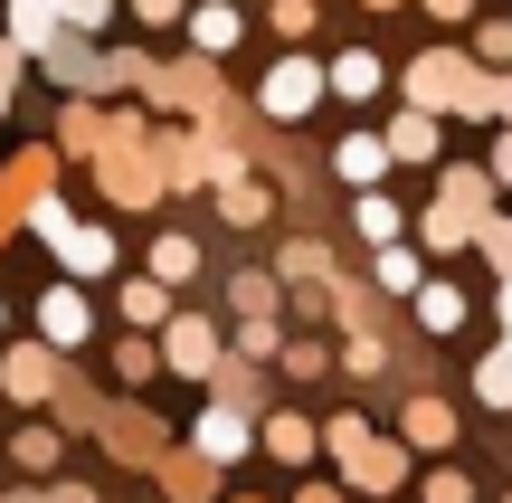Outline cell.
Instances as JSON below:
<instances>
[{
  "instance_id": "obj_1",
  "label": "cell",
  "mask_w": 512,
  "mask_h": 503,
  "mask_svg": "<svg viewBox=\"0 0 512 503\" xmlns=\"http://www.w3.org/2000/svg\"><path fill=\"white\" fill-rule=\"evenodd\" d=\"M152 105H105V143H95V190H105L114 219H143L162 209V171H152Z\"/></svg>"
},
{
  "instance_id": "obj_2",
  "label": "cell",
  "mask_w": 512,
  "mask_h": 503,
  "mask_svg": "<svg viewBox=\"0 0 512 503\" xmlns=\"http://www.w3.org/2000/svg\"><path fill=\"white\" fill-rule=\"evenodd\" d=\"M323 456L332 475H342L351 494H408V475H418V456L399 447V437H370V418H323Z\"/></svg>"
},
{
  "instance_id": "obj_3",
  "label": "cell",
  "mask_w": 512,
  "mask_h": 503,
  "mask_svg": "<svg viewBox=\"0 0 512 503\" xmlns=\"http://www.w3.org/2000/svg\"><path fill=\"white\" fill-rule=\"evenodd\" d=\"M323 57H304V48H285V57H275V67L266 76H256V95H247V114H256V124H266V133H294V124H304V114H323Z\"/></svg>"
},
{
  "instance_id": "obj_4",
  "label": "cell",
  "mask_w": 512,
  "mask_h": 503,
  "mask_svg": "<svg viewBox=\"0 0 512 503\" xmlns=\"http://www.w3.org/2000/svg\"><path fill=\"white\" fill-rule=\"evenodd\" d=\"M465 86H475V48H456V38H437V48H418L399 67V95H408V105H427V114H456Z\"/></svg>"
},
{
  "instance_id": "obj_5",
  "label": "cell",
  "mask_w": 512,
  "mask_h": 503,
  "mask_svg": "<svg viewBox=\"0 0 512 503\" xmlns=\"http://www.w3.org/2000/svg\"><path fill=\"white\" fill-rule=\"evenodd\" d=\"M67 361L76 352H57V342H0V399H10V409H48Z\"/></svg>"
},
{
  "instance_id": "obj_6",
  "label": "cell",
  "mask_w": 512,
  "mask_h": 503,
  "mask_svg": "<svg viewBox=\"0 0 512 503\" xmlns=\"http://www.w3.org/2000/svg\"><path fill=\"white\" fill-rule=\"evenodd\" d=\"M219 361H228V333L209 314H190V304H171V314H162V371H181V380H200V390H209Z\"/></svg>"
},
{
  "instance_id": "obj_7",
  "label": "cell",
  "mask_w": 512,
  "mask_h": 503,
  "mask_svg": "<svg viewBox=\"0 0 512 503\" xmlns=\"http://www.w3.org/2000/svg\"><path fill=\"white\" fill-rule=\"evenodd\" d=\"M95 437H105V447L124 456V466H152V456L171 447V428H162V418H152V409H143V399H133V390L95 399Z\"/></svg>"
},
{
  "instance_id": "obj_8",
  "label": "cell",
  "mask_w": 512,
  "mask_h": 503,
  "mask_svg": "<svg viewBox=\"0 0 512 503\" xmlns=\"http://www.w3.org/2000/svg\"><path fill=\"white\" fill-rule=\"evenodd\" d=\"M181 447H200L219 475H228V466H247V456H256V409H238V399H219V390H209V409L190 418V437H181Z\"/></svg>"
},
{
  "instance_id": "obj_9",
  "label": "cell",
  "mask_w": 512,
  "mask_h": 503,
  "mask_svg": "<svg viewBox=\"0 0 512 503\" xmlns=\"http://www.w3.org/2000/svg\"><path fill=\"white\" fill-rule=\"evenodd\" d=\"M256 456H275V466L304 475L313 456H323V418H304V409H285V399H266V409H256Z\"/></svg>"
},
{
  "instance_id": "obj_10",
  "label": "cell",
  "mask_w": 512,
  "mask_h": 503,
  "mask_svg": "<svg viewBox=\"0 0 512 503\" xmlns=\"http://www.w3.org/2000/svg\"><path fill=\"white\" fill-rule=\"evenodd\" d=\"M389 437H399L408 456H456V437H465V418H456V399H437V390H418V399H408V409H399V428H389Z\"/></svg>"
},
{
  "instance_id": "obj_11",
  "label": "cell",
  "mask_w": 512,
  "mask_h": 503,
  "mask_svg": "<svg viewBox=\"0 0 512 503\" xmlns=\"http://www.w3.org/2000/svg\"><path fill=\"white\" fill-rule=\"evenodd\" d=\"M38 342H57V352H86L95 342V304H86V285H38Z\"/></svg>"
},
{
  "instance_id": "obj_12",
  "label": "cell",
  "mask_w": 512,
  "mask_h": 503,
  "mask_svg": "<svg viewBox=\"0 0 512 503\" xmlns=\"http://www.w3.org/2000/svg\"><path fill=\"white\" fill-rule=\"evenodd\" d=\"M48 257H57V266H67V276H76V285H105V276H114V266H124V247H114V228H105V219H67V238H57V247H48Z\"/></svg>"
},
{
  "instance_id": "obj_13",
  "label": "cell",
  "mask_w": 512,
  "mask_h": 503,
  "mask_svg": "<svg viewBox=\"0 0 512 503\" xmlns=\"http://www.w3.org/2000/svg\"><path fill=\"white\" fill-rule=\"evenodd\" d=\"M143 475H152V485H162L171 503H219V485H228V475H219V466H209V456H200V447H162V456H152V466H143Z\"/></svg>"
},
{
  "instance_id": "obj_14",
  "label": "cell",
  "mask_w": 512,
  "mask_h": 503,
  "mask_svg": "<svg viewBox=\"0 0 512 503\" xmlns=\"http://www.w3.org/2000/svg\"><path fill=\"white\" fill-rule=\"evenodd\" d=\"M408 238H418V247H427V257H437V266H456L465 247H475V209H456V200H446V190H437V200H427L418 219H408Z\"/></svg>"
},
{
  "instance_id": "obj_15",
  "label": "cell",
  "mask_w": 512,
  "mask_h": 503,
  "mask_svg": "<svg viewBox=\"0 0 512 503\" xmlns=\"http://www.w3.org/2000/svg\"><path fill=\"white\" fill-rule=\"evenodd\" d=\"M408 314H418V333H427V342H446V333H465V314H475V295H465L456 276H418V295H408Z\"/></svg>"
},
{
  "instance_id": "obj_16",
  "label": "cell",
  "mask_w": 512,
  "mask_h": 503,
  "mask_svg": "<svg viewBox=\"0 0 512 503\" xmlns=\"http://www.w3.org/2000/svg\"><path fill=\"white\" fill-rule=\"evenodd\" d=\"M209 200H219V228H266V219H275V181H266L256 162H247V171H228Z\"/></svg>"
},
{
  "instance_id": "obj_17",
  "label": "cell",
  "mask_w": 512,
  "mask_h": 503,
  "mask_svg": "<svg viewBox=\"0 0 512 503\" xmlns=\"http://www.w3.org/2000/svg\"><path fill=\"white\" fill-rule=\"evenodd\" d=\"M437 133H446V114L399 105V114L380 124V143H389V162H399V171H418V162H437Z\"/></svg>"
},
{
  "instance_id": "obj_18",
  "label": "cell",
  "mask_w": 512,
  "mask_h": 503,
  "mask_svg": "<svg viewBox=\"0 0 512 503\" xmlns=\"http://www.w3.org/2000/svg\"><path fill=\"white\" fill-rule=\"evenodd\" d=\"M181 38H190L200 57H228V48L247 38V10H238V0H190V10H181Z\"/></svg>"
},
{
  "instance_id": "obj_19",
  "label": "cell",
  "mask_w": 512,
  "mask_h": 503,
  "mask_svg": "<svg viewBox=\"0 0 512 503\" xmlns=\"http://www.w3.org/2000/svg\"><path fill=\"white\" fill-rule=\"evenodd\" d=\"M389 171H399V162H389V143L370 124H351L342 143H332V181H342V190H370V181H389Z\"/></svg>"
},
{
  "instance_id": "obj_20",
  "label": "cell",
  "mask_w": 512,
  "mask_h": 503,
  "mask_svg": "<svg viewBox=\"0 0 512 503\" xmlns=\"http://www.w3.org/2000/svg\"><path fill=\"white\" fill-rule=\"evenodd\" d=\"M105 143V95H57V162H95Z\"/></svg>"
},
{
  "instance_id": "obj_21",
  "label": "cell",
  "mask_w": 512,
  "mask_h": 503,
  "mask_svg": "<svg viewBox=\"0 0 512 503\" xmlns=\"http://www.w3.org/2000/svg\"><path fill=\"white\" fill-rule=\"evenodd\" d=\"M427 266H437V257H427V247L408 238V228L370 247V285H380V295H418V276H427Z\"/></svg>"
},
{
  "instance_id": "obj_22",
  "label": "cell",
  "mask_w": 512,
  "mask_h": 503,
  "mask_svg": "<svg viewBox=\"0 0 512 503\" xmlns=\"http://www.w3.org/2000/svg\"><path fill=\"white\" fill-rule=\"evenodd\" d=\"M152 86H162V57H143V48H95V95H143V105H152Z\"/></svg>"
},
{
  "instance_id": "obj_23",
  "label": "cell",
  "mask_w": 512,
  "mask_h": 503,
  "mask_svg": "<svg viewBox=\"0 0 512 503\" xmlns=\"http://www.w3.org/2000/svg\"><path fill=\"white\" fill-rule=\"evenodd\" d=\"M57 171H67V162H57V143H29V152H0V200H19V209H29L38 190H57Z\"/></svg>"
},
{
  "instance_id": "obj_24",
  "label": "cell",
  "mask_w": 512,
  "mask_h": 503,
  "mask_svg": "<svg viewBox=\"0 0 512 503\" xmlns=\"http://www.w3.org/2000/svg\"><path fill=\"white\" fill-rule=\"evenodd\" d=\"M323 86L342 95V105H370V95L389 86V57L380 48H342V57H323Z\"/></svg>"
},
{
  "instance_id": "obj_25",
  "label": "cell",
  "mask_w": 512,
  "mask_h": 503,
  "mask_svg": "<svg viewBox=\"0 0 512 503\" xmlns=\"http://www.w3.org/2000/svg\"><path fill=\"white\" fill-rule=\"evenodd\" d=\"M143 143H152V171H162V200H171V190H200V133H171V124H152Z\"/></svg>"
},
{
  "instance_id": "obj_26",
  "label": "cell",
  "mask_w": 512,
  "mask_h": 503,
  "mask_svg": "<svg viewBox=\"0 0 512 503\" xmlns=\"http://www.w3.org/2000/svg\"><path fill=\"white\" fill-rule=\"evenodd\" d=\"M143 266H152V276L171 285V295H181V285H200V276H209V257H200V238H190V228H162V238H152V257H143Z\"/></svg>"
},
{
  "instance_id": "obj_27",
  "label": "cell",
  "mask_w": 512,
  "mask_h": 503,
  "mask_svg": "<svg viewBox=\"0 0 512 503\" xmlns=\"http://www.w3.org/2000/svg\"><path fill=\"white\" fill-rule=\"evenodd\" d=\"M57 456H67V428H57L48 409H38L29 428H10V466L19 475H57Z\"/></svg>"
},
{
  "instance_id": "obj_28",
  "label": "cell",
  "mask_w": 512,
  "mask_h": 503,
  "mask_svg": "<svg viewBox=\"0 0 512 503\" xmlns=\"http://www.w3.org/2000/svg\"><path fill=\"white\" fill-rule=\"evenodd\" d=\"M114 314H124L133 333H162V314H171V285L143 266V276H124V285H114Z\"/></svg>"
},
{
  "instance_id": "obj_29",
  "label": "cell",
  "mask_w": 512,
  "mask_h": 503,
  "mask_svg": "<svg viewBox=\"0 0 512 503\" xmlns=\"http://www.w3.org/2000/svg\"><path fill=\"white\" fill-rule=\"evenodd\" d=\"M162 380V333H133L124 323V342H114V390H152Z\"/></svg>"
},
{
  "instance_id": "obj_30",
  "label": "cell",
  "mask_w": 512,
  "mask_h": 503,
  "mask_svg": "<svg viewBox=\"0 0 512 503\" xmlns=\"http://www.w3.org/2000/svg\"><path fill=\"white\" fill-rule=\"evenodd\" d=\"M408 494H418V503H475V475H465L456 456H418V475H408Z\"/></svg>"
},
{
  "instance_id": "obj_31",
  "label": "cell",
  "mask_w": 512,
  "mask_h": 503,
  "mask_svg": "<svg viewBox=\"0 0 512 503\" xmlns=\"http://www.w3.org/2000/svg\"><path fill=\"white\" fill-rule=\"evenodd\" d=\"M437 190H446V200H456V209H475V219H484V209L503 200V181H494V171H484V162H446V171H437Z\"/></svg>"
},
{
  "instance_id": "obj_32",
  "label": "cell",
  "mask_w": 512,
  "mask_h": 503,
  "mask_svg": "<svg viewBox=\"0 0 512 503\" xmlns=\"http://www.w3.org/2000/svg\"><path fill=\"white\" fill-rule=\"evenodd\" d=\"M351 228H361V238H370V247H380V238H399V228H408V209H399V200H389V190H380V181H370V190H351Z\"/></svg>"
},
{
  "instance_id": "obj_33",
  "label": "cell",
  "mask_w": 512,
  "mask_h": 503,
  "mask_svg": "<svg viewBox=\"0 0 512 503\" xmlns=\"http://www.w3.org/2000/svg\"><path fill=\"white\" fill-rule=\"evenodd\" d=\"M332 371H342V380H380V371H389V333H380V323H370V333H342Z\"/></svg>"
},
{
  "instance_id": "obj_34",
  "label": "cell",
  "mask_w": 512,
  "mask_h": 503,
  "mask_svg": "<svg viewBox=\"0 0 512 503\" xmlns=\"http://www.w3.org/2000/svg\"><path fill=\"white\" fill-rule=\"evenodd\" d=\"M475 409H494V418H512V342H494V352L475 361Z\"/></svg>"
},
{
  "instance_id": "obj_35",
  "label": "cell",
  "mask_w": 512,
  "mask_h": 503,
  "mask_svg": "<svg viewBox=\"0 0 512 503\" xmlns=\"http://www.w3.org/2000/svg\"><path fill=\"white\" fill-rule=\"evenodd\" d=\"M275 371H285L294 390H304V380H323V371H332V352H323L313 333H294V323H285V342H275Z\"/></svg>"
},
{
  "instance_id": "obj_36",
  "label": "cell",
  "mask_w": 512,
  "mask_h": 503,
  "mask_svg": "<svg viewBox=\"0 0 512 503\" xmlns=\"http://www.w3.org/2000/svg\"><path fill=\"white\" fill-rule=\"evenodd\" d=\"M57 29H67V10H57V0H10V38H19V48H29V57L48 48Z\"/></svg>"
},
{
  "instance_id": "obj_37",
  "label": "cell",
  "mask_w": 512,
  "mask_h": 503,
  "mask_svg": "<svg viewBox=\"0 0 512 503\" xmlns=\"http://www.w3.org/2000/svg\"><path fill=\"white\" fill-rule=\"evenodd\" d=\"M285 304V276L275 266H247V276H228V314H275Z\"/></svg>"
},
{
  "instance_id": "obj_38",
  "label": "cell",
  "mask_w": 512,
  "mask_h": 503,
  "mask_svg": "<svg viewBox=\"0 0 512 503\" xmlns=\"http://www.w3.org/2000/svg\"><path fill=\"white\" fill-rule=\"evenodd\" d=\"M209 390L238 399V409H266V361H238V352H228L219 371H209Z\"/></svg>"
},
{
  "instance_id": "obj_39",
  "label": "cell",
  "mask_w": 512,
  "mask_h": 503,
  "mask_svg": "<svg viewBox=\"0 0 512 503\" xmlns=\"http://www.w3.org/2000/svg\"><path fill=\"white\" fill-rule=\"evenodd\" d=\"M275 342H285V314H238L228 352H238V361H266V371H275Z\"/></svg>"
},
{
  "instance_id": "obj_40",
  "label": "cell",
  "mask_w": 512,
  "mask_h": 503,
  "mask_svg": "<svg viewBox=\"0 0 512 503\" xmlns=\"http://www.w3.org/2000/svg\"><path fill=\"white\" fill-rule=\"evenodd\" d=\"M275 276H285V285H304V276L323 285V276H332V247H323V238H294L285 257H275Z\"/></svg>"
},
{
  "instance_id": "obj_41",
  "label": "cell",
  "mask_w": 512,
  "mask_h": 503,
  "mask_svg": "<svg viewBox=\"0 0 512 503\" xmlns=\"http://www.w3.org/2000/svg\"><path fill=\"white\" fill-rule=\"evenodd\" d=\"M465 48L475 67H512V19H465Z\"/></svg>"
},
{
  "instance_id": "obj_42",
  "label": "cell",
  "mask_w": 512,
  "mask_h": 503,
  "mask_svg": "<svg viewBox=\"0 0 512 503\" xmlns=\"http://www.w3.org/2000/svg\"><path fill=\"white\" fill-rule=\"evenodd\" d=\"M266 29H275V38H294V48H304V38L323 29V10H313V0H275V10H266Z\"/></svg>"
},
{
  "instance_id": "obj_43",
  "label": "cell",
  "mask_w": 512,
  "mask_h": 503,
  "mask_svg": "<svg viewBox=\"0 0 512 503\" xmlns=\"http://www.w3.org/2000/svg\"><path fill=\"white\" fill-rule=\"evenodd\" d=\"M475 247H484V257H494L503 276H512V219H503V209H484V219H475Z\"/></svg>"
},
{
  "instance_id": "obj_44",
  "label": "cell",
  "mask_w": 512,
  "mask_h": 503,
  "mask_svg": "<svg viewBox=\"0 0 512 503\" xmlns=\"http://www.w3.org/2000/svg\"><path fill=\"white\" fill-rule=\"evenodd\" d=\"M285 503H351V485H342V475H294Z\"/></svg>"
},
{
  "instance_id": "obj_45",
  "label": "cell",
  "mask_w": 512,
  "mask_h": 503,
  "mask_svg": "<svg viewBox=\"0 0 512 503\" xmlns=\"http://www.w3.org/2000/svg\"><path fill=\"white\" fill-rule=\"evenodd\" d=\"M57 10H67V29H86V38L114 29V0H57Z\"/></svg>"
},
{
  "instance_id": "obj_46",
  "label": "cell",
  "mask_w": 512,
  "mask_h": 503,
  "mask_svg": "<svg viewBox=\"0 0 512 503\" xmlns=\"http://www.w3.org/2000/svg\"><path fill=\"white\" fill-rule=\"evenodd\" d=\"M124 10L143 19V29H181V10H190V0H124Z\"/></svg>"
},
{
  "instance_id": "obj_47",
  "label": "cell",
  "mask_w": 512,
  "mask_h": 503,
  "mask_svg": "<svg viewBox=\"0 0 512 503\" xmlns=\"http://www.w3.org/2000/svg\"><path fill=\"white\" fill-rule=\"evenodd\" d=\"M19 76H29V48H19V38L0 29V95H19Z\"/></svg>"
},
{
  "instance_id": "obj_48",
  "label": "cell",
  "mask_w": 512,
  "mask_h": 503,
  "mask_svg": "<svg viewBox=\"0 0 512 503\" xmlns=\"http://www.w3.org/2000/svg\"><path fill=\"white\" fill-rule=\"evenodd\" d=\"M427 19H437V29H465V19H475V0H418Z\"/></svg>"
},
{
  "instance_id": "obj_49",
  "label": "cell",
  "mask_w": 512,
  "mask_h": 503,
  "mask_svg": "<svg viewBox=\"0 0 512 503\" xmlns=\"http://www.w3.org/2000/svg\"><path fill=\"white\" fill-rule=\"evenodd\" d=\"M484 171H494V181H503V190H512V124H503V133H494V152H484Z\"/></svg>"
},
{
  "instance_id": "obj_50",
  "label": "cell",
  "mask_w": 512,
  "mask_h": 503,
  "mask_svg": "<svg viewBox=\"0 0 512 503\" xmlns=\"http://www.w3.org/2000/svg\"><path fill=\"white\" fill-rule=\"evenodd\" d=\"M38 485H48V475H38ZM48 503H105L95 485H48Z\"/></svg>"
},
{
  "instance_id": "obj_51",
  "label": "cell",
  "mask_w": 512,
  "mask_h": 503,
  "mask_svg": "<svg viewBox=\"0 0 512 503\" xmlns=\"http://www.w3.org/2000/svg\"><path fill=\"white\" fill-rule=\"evenodd\" d=\"M494 124H512V67H494Z\"/></svg>"
},
{
  "instance_id": "obj_52",
  "label": "cell",
  "mask_w": 512,
  "mask_h": 503,
  "mask_svg": "<svg viewBox=\"0 0 512 503\" xmlns=\"http://www.w3.org/2000/svg\"><path fill=\"white\" fill-rule=\"evenodd\" d=\"M494 323H503V342H512V276L494 285Z\"/></svg>"
},
{
  "instance_id": "obj_53",
  "label": "cell",
  "mask_w": 512,
  "mask_h": 503,
  "mask_svg": "<svg viewBox=\"0 0 512 503\" xmlns=\"http://www.w3.org/2000/svg\"><path fill=\"white\" fill-rule=\"evenodd\" d=\"M0 503H48V485H38V475H29V485H19V494H0Z\"/></svg>"
},
{
  "instance_id": "obj_54",
  "label": "cell",
  "mask_w": 512,
  "mask_h": 503,
  "mask_svg": "<svg viewBox=\"0 0 512 503\" xmlns=\"http://www.w3.org/2000/svg\"><path fill=\"white\" fill-rule=\"evenodd\" d=\"M361 10H370V19H389V10H408V0H361Z\"/></svg>"
},
{
  "instance_id": "obj_55",
  "label": "cell",
  "mask_w": 512,
  "mask_h": 503,
  "mask_svg": "<svg viewBox=\"0 0 512 503\" xmlns=\"http://www.w3.org/2000/svg\"><path fill=\"white\" fill-rule=\"evenodd\" d=\"M219 503H266V494H219Z\"/></svg>"
},
{
  "instance_id": "obj_56",
  "label": "cell",
  "mask_w": 512,
  "mask_h": 503,
  "mask_svg": "<svg viewBox=\"0 0 512 503\" xmlns=\"http://www.w3.org/2000/svg\"><path fill=\"white\" fill-rule=\"evenodd\" d=\"M0 333H10V295H0Z\"/></svg>"
},
{
  "instance_id": "obj_57",
  "label": "cell",
  "mask_w": 512,
  "mask_h": 503,
  "mask_svg": "<svg viewBox=\"0 0 512 503\" xmlns=\"http://www.w3.org/2000/svg\"><path fill=\"white\" fill-rule=\"evenodd\" d=\"M0 124H10V95H0Z\"/></svg>"
},
{
  "instance_id": "obj_58",
  "label": "cell",
  "mask_w": 512,
  "mask_h": 503,
  "mask_svg": "<svg viewBox=\"0 0 512 503\" xmlns=\"http://www.w3.org/2000/svg\"><path fill=\"white\" fill-rule=\"evenodd\" d=\"M503 503H512V494H503Z\"/></svg>"
},
{
  "instance_id": "obj_59",
  "label": "cell",
  "mask_w": 512,
  "mask_h": 503,
  "mask_svg": "<svg viewBox=\"0 0 512 503\" xmlns=\"http://www.w3.org/2000/svg\"><path fill=\"white\" fill-rule=\"evenodd\" d=\"M105 503H114V494H105Z\"/></svg>"
}]
</instances>
